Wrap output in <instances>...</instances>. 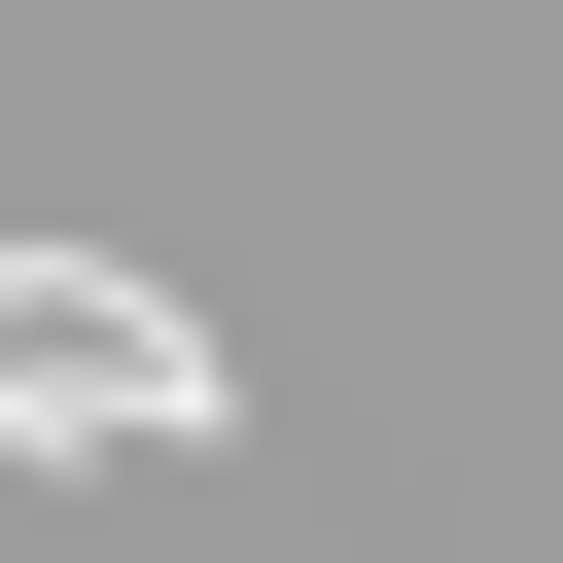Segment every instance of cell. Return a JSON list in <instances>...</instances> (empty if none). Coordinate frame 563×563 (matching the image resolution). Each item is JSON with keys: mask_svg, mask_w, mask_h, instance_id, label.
Wrapping results in <instances>:
<instances>
[{"mask_svg": "<svg viewBox=\"0 0 563 563\" xmlns=\"http://www.w3.org/2000/svg\"><path fill=\"white\" fill-rule=\"evenodd\" d=\"M0 387H70L106 457H211V422H246V387H211V317H176V282H106V246H0Z\"/></svg>", "mask_w": 563, "mask_h": 563, "instance_id": "6da1fadb", "label": "cell"}]
</instances>
